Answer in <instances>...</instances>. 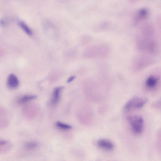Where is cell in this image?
<instances>
[{
	"label": "cell",
	"instance_id": "1",
	"mask_svg": "<svg viewBox=\"0 0 161 161\" xmlns=\"http://www.w3.org/2000/svg\"><path fill=\"white\" fill-rule=\"evenodd\" d=\"M127 120L132 130L135 133L140 134L142 132L143 126V120L141 116H129L127 117Z\"/></svg>",
	"mask_w": 161,
	"mask_h": 161
},
{
	"label": "cell",
	"instance_id": "4",
	"mask_svg": "<svg viewBox=\"0 0 161 161\" xmlns=\"http://www.w3.org/2000/svg\"><path fill=\"white\" fill-rule=\"evenodd\" d=\"M98 146L100 147L108 150H111L114 147L113 143L110 141L105 139H100L97 142Z\"/></svg>",
	"mask_w": 161,
	"mask_h": 161
},
{
	"label": "cell",
	"instance_id": "6",
	"mask_svg": "<svg viewBox=\"0 0 161 161\" xmlns=\"http://www.w3.org/2000/svg\"><path fill=\"white\" fill-rule=\"evenodd\" d=\"M158 81V79L155 76L151 75L147 79L145 85L148 88H152L155 87L157 85Z\"/></svg>",
	"mask_w": 161,
	"mask_h": 161
},
{
	"label": "cell",
	"instance_id": "11",
	"mask_svg": "<svg viewBox=\"0 0 161 161\" xmlns=\"http://www.w3.org/2000/svg\"><path fill=\"white\" fill-rule=\"evenodd\" d=\"M36 144L34 142H28L25 145V147L28 149H31L35 148L36 146Z\"/></svg>",
	"mask_w": 161,
	"mask_h": 161
},
{
	"label": "cell",
	"instance_id": "8",
	"mask_svg": "<svg viewBox=\"0 0 161 161\" xmlns=\"http://www.w3.org/2000/svg\"><path fill=\"white\" fill-rule=\"evenodd\" d=\"M36 97L37 96L35 95H25L20 97L18 100V102L19 104H22L35 99Z\"/></svg>",
	"mask_w": 161,
	"mask_h": 161
},
{
	"label": "cell",
	"instance_id": "10",
	"mask_svg": "<svg viewBox=\"0 0 161 161\" xmlns=\"http://www.w3.org/2000/svg\"><path fill=\"white\" fill-rule=\"evenodd\" d=\"M56 126L61 129L67 130L71 128V126L65 124L59 121L57 122L56 123Z\"/></svg>",
	"mask_w": 161,
	"mask_h": 161
},
{
	"label": "cell",
	"instance_id": "5",
	"mask_svg": "<svg viewBox=\"0 0 161 161\" xmlns=\"http://www.w3.org/2000/svg\"><path fill=\"white\" fill-rule=\"evenodd\" d=\"M63 86H59L56 88L54 90L53 97L52 103L53 105H55L58 102L59 99L60 92L64 88Z\"/></svg>",
	"mask_w": 161,
	"mask_h": 161
},
{
	"label": "cell",
	"instance_id": "3",
	"mask_svg": "<svg viewBox=\"0 0 161 161\" xmlns=\"http://www.w3.org/2000/svg\"><path fill=\"white\" fill-rule=\"evenodd\" d=\"M19 84V81L15 75L10 74L7 80L8 86L10 89H15L17 88Z\"/></svg>",
	"mask_w": 161,
	"mask_h": 161
},
{
	"label": "cell",
	"instance_id": "12",
	"mask_svg": "<svg viewBox=\"0 0 161 161\" xmlns=\"http://www.w3.org/2000/svg\"><path fill=\"white\" fill-rule=\"evenodd\" d=\"M75 78V76H70L69 78L67 80V82L68 83H69L72 81Z\"/></svg>",
	"mask_w": 161,
	"mask_h": 161
},
{
	"label": "cell",
	"instance_id": "13",
	"mask_svg": "<svg viewBox=\"0 0 161 161\" xmlns=\"http://www.w3.org/2000/svg\"><path fill=\"white\" fill-rule=\"evenodd\" d=\"M6 23L4 20L2 19H0V25L2 26H4L5 25Z\"/></svg>",
	"mask_w": 161,
	"mask_h": 161
},
{
	"label": "cell",
	"instance_id": "7",
	"mask_svg": "<svg viewBox=\"0 0 161 161\" xmlns=\"http://www.w3.org/2000/svg\"><path fill=\"white\" fill-rule=\"evenodd\" d=\"M148 14V10L146 8H142L139 10L135 17L136 22L145 19L147 16Z\"/></svg>",
	"mask_w": 161,
	"mask_h": 161
},
{
	"label": "cell",
	"instance_id": "2",
	"mask_svg": "<svg viewBox=\"0 0 161 161\" xmlns=\"http://www.w3.org/2000/svg\"><path fill=\"white\" fill-rule=\"evenodd\" d=\"M148 100L146 98L134 97L125 104L124 109L126 110L133 108L139 109L142 108L147 102Z\"/></svg>",
	"mask_w": 161,
	"mask_h": 161
},
{
	"label": "cell",
	"instance_id": "9",
	"mask_svg": "<svg viewBox=\"0 0 161 161\" xmlns=\"http://www.w3.org/2000/svg\"><path fill=\"white\" fill-rule=\"evenodd\" d=\"M19 24L22 29L28 35H31L32 32L28 25L23 21H19Z\"/></svg>",
	"mask_w": 161,
	"mask_h": 161
}]
</instances>
